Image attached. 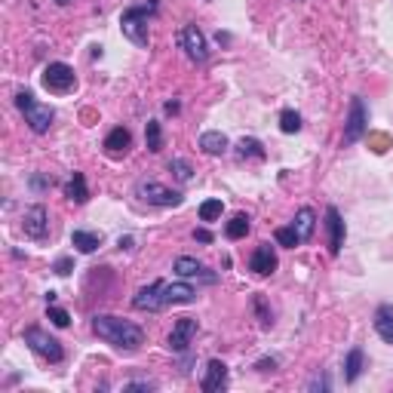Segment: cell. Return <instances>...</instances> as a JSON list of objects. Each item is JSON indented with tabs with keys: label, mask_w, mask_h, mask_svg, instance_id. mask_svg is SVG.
Instances as JSON below:
<instances>
[{
	"label": "cell",
	"mask_w": 393,
	"mask_h": 393,
	"mask_svg": "<svg viewBox=\"0 0 393 393\" xmlns=\"http://www.w3.org/2000/svg\"><path fill=\"white\" fill-rule=\"evenodd\" d=\"M25 344H28V348H31L40 360H46V362H62V360H65L62 341L52 338L50 332H43L40 326H31V329H25Z\"/></svg>",
	"instance_id": "5"
},
{
	"label": "cell",
	"mask_w": 393,
	"mask_h": 393,
	"mask_svg": "<svg viewBox=\"0 0 393 393\" xmlns=\"http://www.w3.org/2000/svg\"><path fill=\"white\" fill-rule=\"evenodd\" d=\"M221 212H224V203L221 200L200 203V221H215V218H221Z\"/></svg>",
	"instance_id": "30"
},
{
	"label": "cell",
	"mask_w": 393,
	"mask_h": 393,
	"mask_svg": "<svg viewBox=\"0 0 393 393\" xmlns=\"http://www.w3.org/2000/svg\"><path fill=\"white\" fill-rule=\"evenodd\" d=\"M157 384L154 381H129V384H123V390H154Z\"/></svg>",
	"instance_id": "33"
},
{
	"label": "cell",
	"mask_w": 393,
	"mask_h": 393,
	"mask_svg": "<svg viewBox=\"0 0 393 393\" xmlns=\"http://www.w3.org/2000/svg\"><path fill=\"white\" fill-rule=\"evenodd\" d=\"M194 240H196V243H212V233L206 231V228H196V231H194Z\"/></svg>",
	"instance_id": "36"
},
{
	"label": "cell",
	"mask_w": 393,
	"mask_h": 393,
	"mask_svg": "<svg viewBox=\"0 0 393 393\" xmlns=\"http://www.w3.org/2000/svg\"><path fill=\"white\" fill-rule=\"evenodd\" d=\"M196 329H200V326H196L194 316H182V320H175L172 332H170V338H166L170 350H172V353H184V350L191 348V341H194Z\"/></svg>",
	"instance_id": "10"
},
{
	"label": "cell",
	"mask_w": 393,
	"mask_h": 393,
	"mask_svg": "<svg viewBox=\"0 0 393 393\" xmlns=\"http://www.w3.org/2000/svg\"><path fill=\"white\" fill-rule=\"evenodd\" d=\"M157 6H160V0H142V4L135 6H126L123 16H120V31L129 43H135L138 50H148V43H151V34H148V18L157 13Z\"/></svg>",
	"instance_id": "2"
},
{
	"label": "cell",
	"mask_w": 393,
	"mask_h": 393,
	"mask_svg": "<svg viewBox=\"0 0 393 393\" xmlns=\"http://www.w3.org/2000/svg\"><path fill=\"white\" fill-rule=\"evenodd\" d=\"M360 375H362V348H353L348 353V360H344V381L353 384Z\"/></svg>",
	"instance_id": "24"
},
{
	"label": "cell",
	"mask_w": 393,
	"mask_h": 393,
	"mask_svg": "<svg viewBox=\"0 0 393 393\" xmlns=\"http://www.w3.org/2000/svg\"><path fill=\"white\" fill-rule=\"evenodd\" d=\"M55 4H59V6H68V4H74V0H55Z\"/></svg>",
	"instance_id": "41"
},
{
	"label": "cell",
	"mask_w": 393,
	"mask_h": 393,
	"mask_svg": "<svg viewBox=\"0 0 393 393\" xmlns=\"http://www.w3.org/2000/svg\"><path fill=\"white\" fill-rule=\"evenodd\" d=\"M172 270L179 274L182 279H203V283H215V274H209V267L203 265V261H196V258H191V255H179L175 258V265H172Z\"/></svg>",
	"instance_id": "12"
},
{
	"label": "cell",
	"mask_w": 393,
	"mask_h": 393,
	"mask_svg": "<svg viewBox=\"0 0 393 393\" xmlns=\"http://www.w3.org/2000/svg\"><path fill=\"white\" fill-rule=\"evenodd\" d=\"M228 148H231L228 135L218 133V129H209V133H203V135H200V151H203V154H209V157H221L224 151H228Z\"/></svg>",
	"instance_id": "17"
},
{
	"label": "cell",
	"mask_w": 393,
	"mask_h": 393,
	"mask_svg": "<svg viewBox=\"0 0 393 393\" xmlns=\"http://www.w3.org/2000/svg\"><path fill=\"white\" fill-rule=\"evenodd\" d=\"M71 246L83 252V255H89V252H96L101 246V233H92V231H74L71 233Z\"/></svg>",
	"instance_id": "22"
},
{
	"label": "cell",
	"mask_w": 393,
	"mask_h": 393,
	"mask_svg": "<svg viewBox=\"0 0 393 393\" xmlns=\"http://www.w3.org/2000/svg\"><path fill=\"white\" fill-rule=\"evenodd\" d=\"M255 369H258V372H274V369H277V360H274V357H270V360H258Z\"/></svg>",
	"instance_id": "35"
},
{
	"label": "cell",
	"mask_w": 393,
	"mask_h": 393,
	"mask_svg": "<svg viewBox=\"0 0 393 393\" xmlns=\"http://www.w3.org/2000/svg\"><path fill=\"white\" fill-rule=\"evenodd\" d=\"M65 196H68L71 203H87L89 200V188H87V179H83V172H74L68 184H65Z\"/></svg>",
	"instance_id": "21"
},
{
	"label": "cell",
	"mask_w": 393,
	"mask_h": 393,
	"mask_svg": "<svg viewBox=\"0 0 393 393\" xmlns=\"http://www.w3.org/2000/svg\"><path fill=\"white\" fill-rule=\"evenodd\" d=\"M316 387L329 390V378H316V381H311V390H316Z\"/></svg>",
	"instance_id": "38"
},
{
	"label": "cell",
	"mask_w": 393,
	"mask_h": 393,
	"mask_svg": "<svg viewBox=\"0 0 393 393\" xmlns=\"http://www.w3.org/2000/svg\"><path fill=\"white\" fill-rule=\"evenodd\" d=\"M92 332L120 353H135L145 344V332L138 329L135 323L123 320V316H114V314H96L92 316Z\"/></svg>",
	"instance_id": "1"
},
{
	"label": "cell",
	"mask_w": 393,
	"mask_h": 393,
	"mask_svg": "<svg viewBox=\"0 0 393 393\" xmlns=\"http://www.w3.org/2000/svg\"><path fill=\"white\" fill-rule=\"evenodd\" d=\"M55 274H59V277H68L71 274V258H59V261H55Z\"/></svg>",
	"instance_id": "34"
},
{
	"label": "cell",
	"mask_w": 393,
	"mask_h": 393,
	"mask_svg": "<svg viewBox=\"0 0 393 393\" xmlns=\"http://www.w3.org/2000/svg\"><path fill=\"white\" fill-rule=\"evenodd\" d=\"M196 289L188 283H166V304H194Z\"/></svg>",
	"instance_id": "20"
},
{
	"label": "cell",
	"mask_w": 393,
	"mask_h": 393,
	"mask_svg": "<svg viewBox=\"0 0 393 393\" xmlns=\"http://www.w3.org/2000/svg\"><path fill=\"white\" fill-rule=\"evenodd\" d=\"M31 184H34L37 191H43V188H50L52 182H46V179H40V175H34V179H31Z\"/></svg>",
	"instance_id": "37"
},
{
	"label": "cell",
	"mask_w": 393,
	"mask_h": 393,
	"mask_svg": "<svg viewBox=\"0 0 393 393\" xmlns=\"http://www.w3.org/2000/svg\"><path fill=\"white\" fill-rule=\"evenodd\" d=\"M252 307H255V314H258V323L265 326V329H270V326H274V314L267 311L265 298H261V295H255V298H252Z\"/></svg>",
	"instance_id": "31"
},
{
	"label": "cell",
	"mask_w": 393,
	"mask_h": 393,
	"mask_svg": "<svg viewBox=\"0 0 393 393\" xmlns=\"http://www.w3.org/2000/svg\"><path fill=\"white\" fill-rule=\"evenodd\" d=\"M129 145H133V133H129L126 126H117V129H111L108 138H105V151L111 157H120V154H126L129 151Z\"/></svg>",
	"instance_id": "16"
},
{
	"label": "cell",
	"mask_w": 393,
	"mask_h": 393,
	"mask_svg": "<svg viewBox=\"0 0 393 393\" xmlns=\"http://www.w3.org/2000/svg\"><path fill=\"white\" fill-rule=\"evenodd\" d=\"M292 228L298 231V237H301V243H307L314 237V228H316V212L311 209V206H304V209H298L295 212V221H292Z\"/></svg>",
	"instance_id": "18"
},
{
	"label": "cell",
	"mask_w": 393,
	"mask_h": 393,
	"mask_svg": "<svg viewBox=\"0 0 393 393\" xmlns=\"http://www.w3.org/2000/svg\"><path fill=\"white\" fill-rule=\"evenodd\" d=\"M224 233H228V240H243L249 233V215L246 212H237L228 224H224Z\"/></svg>",
	"instance_id": "25"
},
{
	"label": "cell",
	"mask_w": 393,
	"mask_h": 393,
	"mask_svg": "<svg viewBox=\"0 0 393 393\" xmlns=\"http://www.w3.org/2000/svg\"><path fill=\"white\" fill-rule=\"evenodd\" d=\"M274 240H277V246H283V249H295V246H301V237H298V231H295V228H277Z\"/></svg>",
	"instance_id": "29"
},
{
	"label": "cell",
	"mask_w": 393,
	"mask_h": 393,
	"mask_svg": "<svg viewBox=\"0 0 393 393\" xmlns=\"http://www.w3.org/2000/svg\"><path fill=\"white\" fill-rule=\"evenodd\" d=\"M50 320L59 326V329H65V326H71V316H68V311L65 307H55V304H50Z\"/></svg>",
	"instance_id": "32"
},
{
	"label": "cell",
	"mask_w": 393,
	"mask_h": 393,
	"mask_svg": "<svg viewBox=\"0 0 393 393\" xmlns=\"http://www.w3.org/2000/svg\"><path fill=\"white\" fill-rule=\"evenodd\" d=\"M237 157H240V160H265L267 151H265V145H261L258 138H240V142H237Z\"/></svg>",
	"instance_id": "23"
},
{
	"label": "cell",
	"mask_w": 393,
	"mask_h": 393,
	"mask_svg": "<svg viewBox=\"0 0 393 393\" xmlns=\"http://www.w3.org/2000/svg\"><path fill=\"white\" fill-rule=\"evenodd\" d=\"M369 129V111H366V101L360 96L350 99V108H348V123H344V145H357Z\"/></svg>",
	"instance_id": "6"
},
{
	"label": "cell",
	"mask_w": 393,
	"mask_h": 393,
	"mask_svg": "<svg viewBox=\"0 0 393 393\" xmlns=\"http://www.w3.org/2000/svg\"><path fill=\"white\" fill-rule=\"evenodd\" d=\"M166 114H179V101H166Z\"/></svg>",
	"instance_id": "39"
},
{
	"label": "cell",
	"mask_w": 393,
	"mask_h": 393,
	"mask_svg": "<svg viewBox=\"0 0 393 393\" xmlns=\"http://www.w3.org/2000/svg\"><path fill=\"white\" fill-rule=\"evenodd\" d=\"M120 249H133V237H120Z\"/></svg>",
	"instance_id": "40"
},
{
	"label": "cell",
	"mask_w": 393,
	"mask_h": 393,
	"mask_svg": "<svg viewBox=\"0 0 393 393\" xmlns=\"http://www.w3.org/2000/svg\"><path fill=\"white\" fill-rule=\"evenodd\" d=\"M375 332L381 341L393 344V304H381L375 311Z\"/></svg>",
	"instance_id": "19"
},
{
	"label": "cell",
	"mask_w": 393,
	"mask_h": 393,
	"mask_svg": "<svg viewBox=\"0 0 393 393\" xmlns=\"http://www.w3.org/2000/svg\"><path fill=\"white\" fill-rule=\"evenodd\" d=\"M326 233H329V252L332 255H338L341 246H344V218H341V212L335 209V206H329L326 209Z\"/></svg>",
	"instance_id": "15"
},
{
	"label": "cell",
	"mask_w": 393,
	"mask_h": 393,
	"mask_svg": "<svg viewBox=\"0 0 393 393\" xmlns=\"http://www.w3.org/2000/svg\"><path fill=\"white\" fill-rule=\"evenodd\" d=\"M16 105H18V111L25 114V123L31 126L37 135L50 133L52 117H55V111H52L50 105H40V101H34V96H31L28 89H18V92H16Z\"/></svg>",
	"instance_id": "3"
},
{
	"label": "cell",
	"mask_w": 393,
	"mask_h": 393,
	"mask_svg": "<svg viewBox=\"0 0 393 393\" xmlns=\"http://www.w3.org/2000/svg\"><path fill=\"white\" fill-rule=\"evenodd\" d=\"M179 43H182V50L188 52L191 62L203 65L206 59H209V46H206V37H203V31H200L196 25H184V28H182Z\"/></svg>",
	"instance_id": "9"
},
{
	"label": "cell",
	"mask_w": 393,
	"mask_h": 393,
	"mask_svg": "<svg viewBox=\"0 0 393 393\" xmlns=\"http://www.w3.org/2000/svg\"><path fill=\"white\" fill-rule=\"evenodd\" d=\"M279 129H283L286 135H295L298 129H301V114L292 111V108H286L283 114H279Z\"/></svg>",
	"instance_id": "27"
},
{
	"label": "cell",
	"mask_w": 393,
	"mask_h": 393,
	"mask_svg": "<svg viewBox=\"0 0 393 393\" xmlns=\"http://www.w3.org/2000/svg\"><path fill=\"white\" fill-rule=\"evenodd\" d=\"M135 194L142 196L145 203H151V206H163V209H170V206H182V200H184V196H182L179 191L166 188V184H160V182H138Z\"/></svg>",
	"instance_id": "7"
},
{
	"label": "cell",
	"mask_w": 393,
	"mask_h": 393,
	"mask_svg": "<svg viewBox=\"0 0 393 393\" xmlns=\"http://www.w3.org/2000/svg\"><path fill=\"white\" fill-rule=\"evenodd\" d=\"M277 252L270 243H261V246H255V252H252V258H249V270L252 274H258V277H270L277 270Z\"/></svg>",
	"instance_id": "13"
},
{
	"label": "cell",
	"mask_w": 393,
	"mask_h": 393,
	"mask_svg": "<svg viewBox=\"0 0 393 393\" xmlns=\"http://www.w3.org/2000/svg\"><path fill=\"white\" fill-rule=\"evenodd\" d=\"M200 387H203V393H224L228 390V366H224L221 360H209Z\"/></svg>",
	"instance_id": "14"
},
{
	"label": "cell",
	"mask_w": 393,
	"mask_h": 393,
	"mask_svg": "<svg viewBox=\"0 0 393 393\" xmlns=\"http://www.w3.org/2000/svg\"><path fill=\"white\" fill-rule=\"evenodd\" d=\"M133 307L135 311H148V314L163 311L166 307V283L163 279H154V283L138 289V292L133 295Z\"/></svg>",
	"instance_id": "8"
},
{
	"label": "cell",
	"mask_w": 393,
	"mask_h": 393,
	"mask_svg": "<svg viewBox=\"0 0 393 393\" xmlns=\"http://www.w3.org/2000/svg\"><path fill=\"white\" fill-rule=\"evenodd\" d=\"M145 142H148V151L157 154L163 148V129L157 120H148V126H145Z\"/></svg>",
	"instance_id": "26"
},
{
	"label": "cell",
	"mask_w": 393,
	"mask_h": 393,
	"mask_svg": "<svg viewBox=\"0 0 393 393\" xmlns=\"http://www.w3.org/2000/svg\"><path fill=\"white\" fill-rule=\"evenodd\" d=\"M170 172H172L182 184H188V182L194 179V166H191L188 160H182V157H172V160H170Z\"/></svg>",
	"instance_id": "28"
},
{
	"label": "cell",
	"mask_w": 393,
	"mask_h": 393,
	"mask_svg": "<svg viewBox=\"0 0 393 393\" xmlns=\"http://www.w3.org/2000/svg\"><path fill=\"white\" fill-rule=\"evenodd\" d=\"M22 228L31 240H46V233H50V212H46V206L37 203L31 209H25Z\"/></svg>",
	"instance_id": "11"
},
{
	"label": "cell",
	"mask_w": 393,
	"mask_h": 393,
	"mask_svg": "<svg viewBox=\"0 0 393 393\" xmlns=\"http://www.w3.org/2000/svg\"><path fill=\"white\" fill-rule=\"evenodd\" d=\"M40 83H43L46 92H52V96H68V92L77 89V74H74V68L65 62H50L40 74Z\"/></svg>",
	"instance_id": "4"
}]
</instances>
